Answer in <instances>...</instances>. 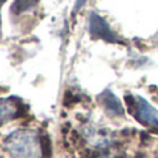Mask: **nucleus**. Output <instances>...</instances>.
Instances as JSON below:
<instances>
[{"label":"nucleus","mask_w":158,"mask_h":158,"mask_svg":"<svg viewBox=\"0 0 158 158\" xmlns=\"http://www.w3.org/2000/svg\"><path fill=\"white\" fill-rule=\"evenodd\" d=\"M83 4H86V3H85V2H78V3H75V8H74V13H72V15H74V14L77 13L79 8H81V6H83Z\"/></svg>","instance_id":"9b49d317"},{"label":"nucleus","mask_w":158,"mask_h":158,"mask_svg":"<svg viewBox=\"0 0 158 158\" xmlns=\"http://www.w3.org/2000/svg\"><path fill=\"white\" fill-rule=\"evenodd\" d=\"M83 139L97 147H107L114 143V133L107 128H94V126H85L82 129Z\"/></svg>","instance_id":"7ed1b4c3"},{"label":"nucleus","mask_w":158,"mask_h":158,"mask_svg":"<svg viewBox=\"0 0 158 158\" xmlns=\"http://www.w3.org/2000/svg\"><path fill=\"white\" fill-rule=\"evenodd\" d=\"M36 2H15L13 3V11L15 14H19L22 11H27L29 8H32V6H36Z\"/></svg>","instance_id":"6e6552de"},{"label":"nucleus","mask_w":158,"mask_h":158,"mask_svg":"<svg viewBox=\"0 0 158 158\" xmlns=\"http://www.w3.org/2000/svg\"><path fill=\"white\" fill-rule=\"evenodd\" d=\"M40 150H42V158H52L53 148L49 135H43L40 137Z\"/></svg>","instance_id":"0eeeda50"},{"label":"nucleus","mask_w":158,"mask_h":158,"mask_svg":"<svg viewBox=\"0 0 158 158\" xmlns=\"http://www.w3.org/2000/svg\"><path fill=\"white\" fill-rule=\"evenodd\" d=\"M115 158H126V156H125V154H121V156H117Z\"/></svg>","instance_id":"f8f14e48"},{"label":"nucleus","mask_w":158,"mask_h":158,"mask_svg":"<svg viewBox=\"0 0 158 158\" xmlns=\"http://www.w3.org/2000/svg\"><path fill=\"white\" fill-rule=\"evenodd\" d=\"M38 135L32 131H17L7 137V144L13 158H40Z\"/></svg>","instance_id":"f257e3e1"},{"label":"nucleus","mask_w":158,"mask_h":158,"mask_svg":"<svg viewBox=\"0 0 158 158\" xmlns=\"http://www.w3.org/2000/svg\"><path fill=\"white\" fill-rule=\"evenodd\" d=\"M100 153L98 151H93V150H85L82 153V157L83 158H98Z\"/></svg>","instance_id":"9d476101"},{"label":"nucleus","mask_w":158,"mask_h":158,"mask_svg":"<svg viewBox=\"0 0 158 158\" xmlns=\"http://www.w3.org/2000/svg\"><path fill=\"white\" fill-rule=\"evenodd\" d=\"M89 31L94 39H101V40H104V42H111V43L121 42L119 39H118V36L115 35V32L111 29V27L107 24L106 19L96 13L90 14Z\"/></svg>","instance_id":"f03ea898"},{"label":"nucleus","mask_w":158,"mask_h":158,"mask_svg":"<svg viewBox=\"0 0 158 158\" xmlns=\"http://www.w3.org/2000/svg\"><path fill=\"white\" fill-rule=\"evenodd\" d=\"M137 107H136V114L133 115L139 122H142L143 125H148L151 128L157 129L158 132V112L154 107H151V104L147 100H144L143 97H136Z\"/></svg>","instance_id":"20e7f679"},{"label":"nucleus","mask_w":158,"mask_h":158,"mask_svg":"<svg viewBox=\"0 0 158 158\" xmlns=\"http://www.w3.org/2000/svg\"><path fill=\"white\" fill-rule=\"evenodd\" d=\"M98 101L112 117H123L125 115V110H123L122 104L111 90L106 89L101 94H98Z\"/></svg>","instance_id":"39448f33"},{"label":"nucleus","mask_w":158,"mask_h":158,"mask_svg":"<svg viewBox=\"0 0 158 158\" xmlns=\"http://www.w3.org/2000/svg\"><path fill=\"white\" fill-rule=\"evenodd\" d=\"M81 101V97L77 94H74V93H71L69 90H67L65 93H64V98H63V104L65 107H71L74 106V104H77Z\"/></svg>","instance_id":"1a4fd4ad"},{"label":"nucleus","mask_w":158,"mask_h":158,"mask_svg":"<svg viewBox=\"0 0 158 158\" xmlns=\"http://www.w3.org/2000/svg\"><path fill=\"white\" fill-rule=\"evenodd\" d=\"M13 101H15V97L10 98V100L0 98V125H3L10 119H15L19 106H15Z\"/></svg>","instance_id":"423d86ee"}]
</instances>
